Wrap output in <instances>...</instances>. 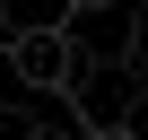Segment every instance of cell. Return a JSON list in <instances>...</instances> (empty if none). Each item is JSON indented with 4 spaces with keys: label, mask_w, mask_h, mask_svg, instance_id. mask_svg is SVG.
<instances>
[{
    "label": "cell",
    "mask_w": 148,
    "mask_h": 140,
    "mask_svg": "<svg viewBox=\"0 0 148 140\" xmlns=\"http://www.w3.org/2000/svg\"><path fill=\"white\" fill-rule=\"evenodd\" d=\"M0 61H9V79H18V96H61V79H70V61H79V35H70L61 18L52 26H18L9 44H0Z\"/></svg>",
    "instance_id": "6da1fadb"
},
{
    "label": "cell",
    "mask_w": 148,
    "mask_h": 140,
    "mask_svg": "<svg viewBox=\"0 0 148 140\" xmlns=\"http://www.w3.org/2000/svg\"><path fill=\"white\" fill-rule=\"evenodd\" d=\"M131 88H139V79H131L122 61H87V53H79V61H70V79H61V105L79 114V123H122Z\"/></svg>",
    "instance_id": "7a4b0ae2"
},
{
    "label": "cell",
    "mask_w": 148,
    "mask_h": 140,
    "mask_svg": "<svg viewBox=\"0 0 148 140\" xmlns=\"http://www.w3.org/2000/svg\"><path fill=\"white\" fill-rule=\"evenodd\" d=\"M122 70L148 88V0H131V26H122Z\"/></svg>",
    "instance_id": "3957f363"
},
{
    "label": "cell",
    "mask_w": 148,
    "mask_h": 140,
    "mask_svg": "<svg viewBox=\"0 0 148 140\" xmlns=\"http://www.w3.org/2000/svg\"><path fill=\"white\" fill-rule=\"evenodd\" d=\"M122 131H131V140H148V88H131V105H122Z\"/></svg>",
    "instance_id": "277c9868"
},
{
    "label": "cell",
    "mask_w": 148,
    "mask_h": 140,
    "mask_svg": "<svg viewBox=\"0 0 148 140\" xmlns=\"http://www.w3.org/2000/svg\"><path fill=\"white\" fill-rule=\"evenodd\" d=\"M18 26H26V9H18V0H0V44H9Z\"/></svg>",
    "instance_id": "5b68a950"
},
{
    "label": "cell",
    "mask_w": 148,
    "mask_h": 140,
    "mask_svg": "<svg viewBox=\"0 0 148 140\" xmlns=\"http://www.w3.org/2000/svg\"><path fill=\"white\" fill-rule=\"evenodd\" d=\"M96 9H113V0H61V18H96Z\"/></svg>",
    "instance_id": "8992f818"
},
{
    "label": "cell",
    "mask_w": 148,
    "mask_h": 140,
    "mask_svg": "<svg viewBox=\"0 0 148 140\" xmlns=\"http://www.w3.org/2000/svg\"><path fill=\"white\" fill-rule=\"evenodd\" d=\"M79 140H131V131H122V123H87Z\"/></svg>",
    "instance_id": "52a82bcc"
},
{
    "label": "cell",
    "mask_w": 148,
    "mask_h": 140,
    "mask_svg": "<svg viewBox=\"0 0 148 140\" xmlns=\"http://www.w3.org/2000/svg\"><path fill=\"white\" fill-rule=\"evenodd\" d=\"M0 140H9V123H0Z\"/></svg>",
    "instance_id": "ba28073f"
}]
</instances>
